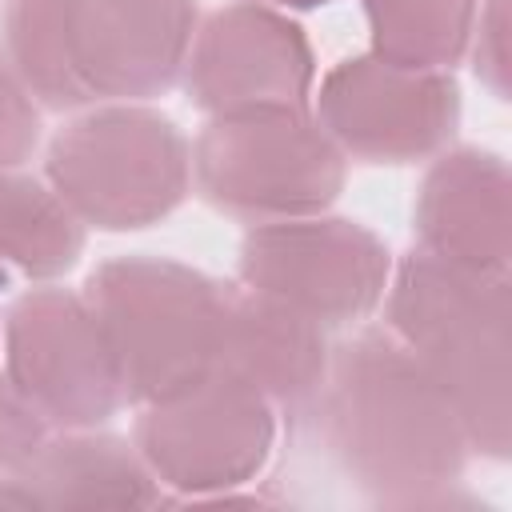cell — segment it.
<instances>
[{"label": "cell", "mask_w": 512, "mask_h": 512, "mask_svg": "<svg viewBox=\"0 0 512 512\" xmlns=\"http://www.w3.org/2000/svg\"><path fill=\"white\" fill-rule=\"evenodd\" d=\"M76 48L92 100H156L180 84L196 0H72Z\"/></svg>", "instance_id": "7c38bea8"}, {"label": "cell", "mask_w": 512, "mask_h": 512, "mask_svg": "<svg viewBox=\"0 0 512 512\" xmlns=\"http://www.w3.org/2000/svg\"><path fill=\"white\" fill-rule=\"evenodd\" d=\"M0 508H20V512L36 508L32 496H28V488H24V480L16 472H0Z\"/></svg>", "instance_id": "44dd1931"}, {"label": "cell", "mask_w": 512, "mask_h": 512, "mask_svg": "<svg viewBox=\"0 0 512 512\" xmlns=\"http://www.w3.org/2000/svg\"><path fill=\"white\" fill-rule=\"evenodd\" d=\"M384 328L416 356L456 408L468 448L508 460L512 448V292L412 248L392 264Z\"/></svg>", "instance_id": "7a4b0ae2"}, {"label": "cell", "mask_w": 512, "mask_h": 512, "mask_svg": "<svg viewBox=\"0 0 512 512\" xmlns=\"http://www.w3.org/2000/svg\"><path fill=\"white\" fill-rule=\"evenodd\" d=\"M308 108L344 160L416 164L452 144L464 96L448 68H416L368 48L336 60Z\"/></svg>", "instance_id": "9c48e42d"}, {"label": "cell", "mask_w": 512, "mask_h": 512, "mask_svg": "<svg viewBox=\"0 0 512 512\" xmlns=\"http://www.w3.org/2000/svg\"><path fill=\"white\" fill-rule=\"evenodd\" d=\"M44 180L84 228L140 232L188 200L192 140L144 100L88 104L48 140Z\"/></svg>", "instance_id": "277c9868"}, {"label": "cell", "mask_w": 512, "mask_h": 512, "mask_svg": "<svg viewBox=\"0 0 512 512\" xmlns=\"http://www.w3.org/2000/svg\"><path fill=\"white\" fill-rule=\"evenodd\" d=\"M88 244V228L44 176L0 172V292L64 280Z\"/></svg>", "instance_id": "9a60e30c"}, {"label": "cell", "mask_w": 512, "mask_h": 512, "mask_svg": "<svg viewBox=\"0 0 512 512\" xmlns=\"http://www.w3.org/2000/svg\"><path fill=\"white\" fill-rule=\"evenodd\" d=\"M36 508H160L164 488L128 436L108 428H52L16 468Z\"/></svg>", "instance_id": "5bb4252c"}, {"label": "cell", "mask_w": 512, "mask_h": 512, "mask_svg": "<svg viewBox=\"0 0 512 512\" xmlns=\"http://www.w3.org/2000/svg\"><path fill=\"white\" fill-rule=\"evenodd\" d=\"M0 44V56L44 112H80L96 104L80 68L72 0H4Z\"/></svg>", "instance_id": "2e32d148"}, {"label": "cell", "mask_w": 512, "mask_h": 512, "mask_svg": "<svg viewBox=\"0 0 512 512\" xmlns=\"http://www.w3.org/2000/svg\"><path fill=\"white\" fill-rule=\"evenodd\" d=\"M100 316L132 408L168 400L220 368L224 296L208 272L172 256H112L80 288Z\"/></svg>", "instance_id": "3957f363"}, {"label": "cell", "mask_w": 512, "mask_h": 512, "mask_svg": "<svg viewBox=\"0 0 512 512\" xmlns=\"http://www.w3.org/2000/svg\"><path fill=\"white\" fill-rule=\"evenodd\" d=\"M276 440V408L224 368L168 400L140 404L132 428L164 504H208L248 488L268 468Z\"/></svg>", "instance_id": "8992f818"}, {"label": "cell", "mask_w": 512, "mask_h": 512, "mask_svg": "<svg viewBox=\"0 0 512 512\" xmlns=\"http://www.w3.org/2000/svg\"><path fill=\"white\" fill-rule=\"evenodd\" d=\"M40 104L0 56V172L24 168L40 148Z\"/></svg>", "instance_id": "ac0fdd59"}, {"label": "cell", "mask_w": 512, "mask_h": 512, "mask_svg": "<svg viewBox=\"0 0 512 512\" xmlns=\"http://www.w3.org/2000/svg\"><path fill=\"white\" fill-rule=\"evenodd\" d=\"M480 0H360L372 52L416 64L456 68L468 52V32Z\"/></svg>", "instance_id": "e0dca14e"}, {"label": "cell", "mask_w": 512, "mask_h": 512, "mask_svg": "<svg viewBox=\"0 0 512 512\" xmlns=\"http://www.w3.org/2000/svg\"><path fill=\"white\" fill-rule=\"evenodd\" d=\"M464 60H472V72L488 96L508 100V68H512L508 64V0H480L476 4Z\"/></svg>", "instance_id": "d6986e66"}, {"label": "cell", "mask_w": 512, "mask_h": 512, "mask_svg": "<svg viewBox=\"0 0 512 512\" xmlns=\"http://www.w3.org/2000/svg\"><path fill=\"white\" fill-rule=\"evenodd\" d=\"M264 4H272V8H280V12H312V8H324V4H332V0H264Z\"/></svg>", "instance_id": "7402d4cb"}, {"label": "cell", "mask_w": 512, "mask_h": 512, "mask_svg": "<svg viewBox=\"0 0 512 512\" xmlns=\"http://www.w3.org/2000/svg\"><path fill=\"white\" fill-rule=\"evenodd\" d=\"M416 248L440 264L508 276L512 268V176L500 152L444 148L432 156L416 204Z\"/></svg>", "instance_id": "8fae6325"}, {"label": "cell", "mask_w": 512, "mask_h": 512, "mask_svg": "<svg viewBox=\"0 0 512 512\" xmlns=\"http://www.w3.org/2000/svg\"><path fill=\"white\" fill-rule=\"evenodd\" d=\"M332 340L316 320L256 296L248 288H228L220 368L256 388L292 432L308 428L328 380Z\"/></svg>", "instance_id": "4fadbf2b"}, {"label": "cell", "mask_w": 512, "mask_h": 512, "mask_svg": "<svg viewBox=\"0 0 512 512\" xmlns=\"http://www.w3.org/2000/svg\"><path fill=\"white\" fill-rule=\"evenodd\" d=\"M180 84L204 116L308 108L316 52L292 12L264 0H232L200 16Z\"/></svg>", "instance_id": "30bf717a"}, {"label": "cell", "mask_w": 512, "mask_h": 512, "mask_svg": "<svg viewBox=\"0 0 512 512\" xmlns=\"http://www.w3.org/2000/svg\"><path fill=\"white\" fill-rule=\"evenodd\" d=\"M0 368L48 428H108L128 404L100 316L76 288L36 284L8 300Z\"/></svg>", "instance_id": "52a82bcc"}, {"label": "cell", "mask_w": 512, "mask_h": 512, "mask_svg": "<svg viewBox=\"0 0 512 512\" xmlns=\"http://www.w3.org/2000/svg\"><path fill=\"white\" fill-rule=\"evenodd\" d=\"M192 184L224 216L244 224L328 212L348 160L312 108H260L208 116L192 140Z\"/></svg>", "instance_id": "5b68a950"}, {"label": "cell", "mask_w": 512, "mask_h": 512, "mask_svg": "<svg viewBox=\"0 0 512 512\" xmlns=\"http://www.w3.org/2000/svg\"><path fill=\"white\" fill-rule=\"evenodd\" d=\"M52 428L36 416V408L20 396V388L0 368V472H16Z\"/></svg>", "instance_id": "ffe728a7"}, {"label": "cell", "mask_w": 512, "mask_h": 512, "mask_svg": "<svg viewBox=\"0 0 512 512\" xmlns=\"http://www.w3.org/2000/svg\"><path fill=\"white\" fill-rule=\"evenodd\" d=\"M312 428L344 476L388 508H436L472 456L456 408L384 324L332 348Z\"/></svg>", "instance_id": "6da1fadb"}, {"label": "cell", "mask_w": 512, "mask_h": 512, "mask_svg": "<svg viewBox=\"0 0 512 512\" xmlns=\"http://www.w3.org/2000/svg\"><path fill=\"white\" fill-rule=\"evenodd\" d=\"M392 264V248L368 224L316 212L252 224L236 252V284L332 332L380 308Z\"/></svg>", "instance_id": "ba28073f"}]
</instances>
